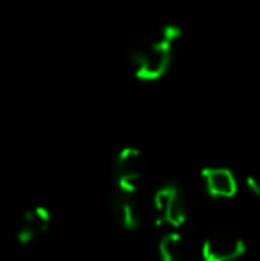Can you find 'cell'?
Returning a JSON list of instances; mask_svg holds the SVG:
<instances>
[{
  "label": "cell",
  "mask_w": 260,
  "mask_h": 261,
  "mask_svg": "<svg viewBox=\"0 0 260 261\" xmlns=\"http://www.w3.org/2000/svg\"><path fill=\"white\" fill-rule=\"evenodd\" d=\"M201 179L207 194L214 199H232L239 190L235 174L226 167H203Z\"/></svg>",
  "instance_id": "6"
},
{
  "label": "cell",
  "mask_w": 260,
  "mask_h": 261,
  "mask_svg": "<svg viewBox=\"0 0 260 261\" xmlns=\"http://www.w3.org/2000/svg\"><path fill=\"white\" fill-rule=\"evenodd\" d=\"M143 176H145V160L141 151L132 146L120 149L112 162V179H114L116 190L137 194Z\"/></svg>",
  "instance_id": "3"
},
{
  "label": "cell",
  "mask_w": 260,
  "mask_h": 261,
  "mask_svg": "<svg viewBox=\"0 0 260 261\" xmlns=\"http://www.w3.org/2000/svg\"><path fill=\"white\" fill-rule=\"evenodd\" d=\"M244 183H246V189L250 190V192L253 194L255 197H258V199H260V176L250 174Z\"/></svg>",
  "instance_id": "9"
},
{
  "label": "cell",
  "mask_w": 260,
  "mask_h": 261,
  "mask_svg": "<svg viewBox=\"0 0 260 261\" xmlns=\"http://www.w3.org/2000/svg\"><path fill=\"white\" fill-rule=\"evenodd\" d=\"M160 261H189L187 244L178 231H170L159 242Z\"/></svg>",
  "instance_id": "8"
},
{
  "label": "cell",
  "mask_w": 260,
  "mask_h": 261,
  "mask_svg": "<svg viewBox=\"0 0 260 261\" xmlns=\"http://www.w3.org/2000/svg\"><path fill=\"white\" fill-rule=\"evenodd\" d=\"M189 261H191V259H189ZM198 261H203V259H198Z\"/></svg>",
  "instance_id": "10"
},
{
  "label": "cell",
  "mask_w": 260,
  "mask_h": 261,
  "mask_svg": "<svg viewBox=\"0 0 260 261\" xmlns=\"http://www.w3.org/2000/svg\"><path fill=\"white\" fill-rule=\"evenodd\" d=\"M109 206L122 227L129 231H135L143 224V208L139 204L137 194L114 190L109 197Z\"/></svg>",
  "instance_id": "5"
},
{
  "label": "cell",
  "mask_w": 260,
  "mask_h": 261,
  "mask_svg": "<svg viewBox=\"0 0 260 261\" xmlns=\"http://www.w3.org/2000/svg\"><path fill=\"white\" fill-rule=\"evenodd\" d=\"M155 220L160 226L180 229L189 217L187 197L178 183H166L153 196Z\"/></svg>",
  "instance_id": "2"
},
{
  "label": "cell",
  "mask_w": 260,
  "mask_h": 261,
  "mask_svg": "<svg viewBox=\"0 0 260 261\" xmlns=\"http://www.w3.org/2000/svg\"><path fill=\"white\" fill-rule=\"evenodd\" d=\"M246 254V242L233 233H212L201 244L203 261H235Z\"/></svg>",
  "instance_id": "4"
},
{
  "label": "cell",
  "mask_w": 260,
  "mask_h": 261,
  "mask_svg": "<svg viewBox=\"0 0 260 261\" xmlns=\"http://www.w3.org/2000/svg\"><path fill=\"white\" fill-rule=\"evenodd\" d=\"M50 224H52V215H50L49 208L45 206H34L29 208L27 212L21 215L20 222L16 227V238L21 244H31V242L38 240L39 237L49 231Z\"/></svg>",
  "instance_id": "7"
},
{
  "label": "cell",
  "mask_w": 260,
  "mask_h": 261,
  "mask_svg": "<svg viewBox=\"0 0 260 261\" xmlns=\"http://www.w3.org/2000/svg\"><path fill=\"white\" fill-rule=\"evenodd\" d=\"M180 36L182 29L178 25H164L150 41L137 46L130 55L135 76L145 82L164 76L173 59V45Z\"/></svg>",
  "instance_id": "1"
}]
</instances>
